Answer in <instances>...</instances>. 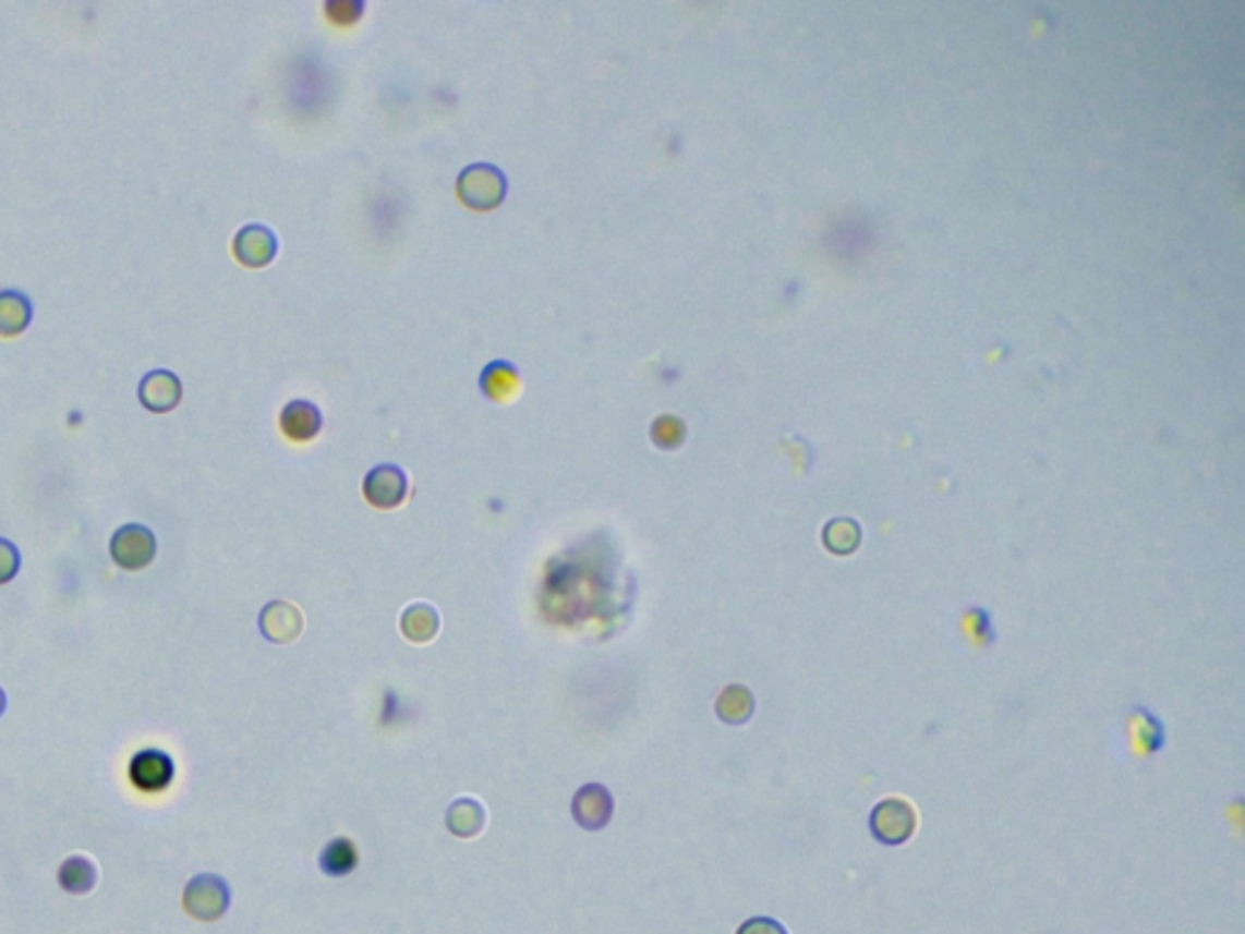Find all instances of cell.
<instances>
[{
	"label": "cell",
	"mask_w": 1245,
	"mask_h": 934,
	"mask_svg": "<svg viewBox=\"0 0 1245 934\" xmlns=\"http://www.w3.org/2000/svg\"><path fill=\"white\" fill-rule=\"evenodd\" d=\"M456 191L460 203L474 213H492L504 203L509 183H506L501 168L492 163H472L458 175Z\"/></svg>",
	"instance_id": "6da1fadb"
},
{
	"label": "cell",
	"mask_w": 1245,
	"mask_h": 934,
	"mask_svg": "<svg viewBox=\"0 0 1245 934\" xmlns=\"http://www.w3.org/2000/svg\"><path fill=\"white\" fill-rule=\"evenodd\" d=\"M229 886L227 881L215 874H200L185 886L183 908L190 918L215 922L229 910Z\"/></svg>",
	"instance_id": "7a4b0ae2"
},
{
	"label": "cell",
	"mask_w": 1245,
	"mask_h": 934,
	"mask_svg": "<svg viewBox=\"0 0 1245 934\" xmlns=\"http://www.w3.org/2000/svg\"><path fill=\"white\" fill-rule=\"evenodd\" d=\"M110 555L122 570H144L156 558V535L142 523H124L112 533Z\"/></svg>",
	"instance_id": "3957f363"
},
{
	"label": "cell",
	"mask_w": 1245,
	"mask_h": 934,
	"mask_svg": "<svg viewBox=\"0 0 1245 934\" xmlns=\"http://www.w3.org/2000/svg\"><path fill=\"white\" fill-rule=\"evenodd\" d=\"M917 827L915 808L903 799H885L871 811V833L883 845H903Z\"/></svg>",
	"instance_id": "277c9868"
},
{
	"label": "cell",
	"mask_w": 1245,
	"mask_h": 934,
	"mask_svg": "<svg viewBox=\"0 0 1245 934\" xmlns=\"http://www.w3.org/2000/svg\"><path fill=\"white\" fill-rule=\"evenodd\" d=\"M130 779L142 793H161L176 779V762L164 750H142L130 762Z\"/></svg>",
	"instance_id": "5b68a950"
},
{
	"label": "cell",
	"mask_w": 1245,
	"mask_h": 934,
	"mask_svg": "<svg viewBox=\"0 0 1245 934\" xmlns=\"http://www.w3.org/2000/svg\"><path fill=\"white\" fill-rule=\"evenodd\" d=\"M409 482L402 468L392 463L377 465L363 480V495L375 509H395L407 499Z\"/></svg>",
	"instance_id": "8992f818"
},
{
	"label": "cell",
	"mask_w": 1245,
	"mask_h": 934,
	"mask_svg": "<svg viewBox=\"0 0 1245 934\" xmlns=\"http://www.w3.org/2000/svg\"><path fill=\"white\" fill-rule=\"evenodd\" d=\"M234 256L241 266L263 268L278 256V236L266 225H246L234 236Z\"/></svg>",
	"instance_id": "52a82bcc"
},
{
	"label": "cell",
	"mask_w": 1245,
	"mask_h": 934,
	"mask_svg": "<svg viewBox=\"0 0 1245 934\" xmlns=\"http://www.w3.org/2000/svg\"><path fill=\"white\" fill-rule=\"evenodd\" d=\"M575 821L584 827V830H601L606 827L611 815H614V799L601 784H587L575 793L572 801Z\"/></svg>",
	"instance_id": "ba28073f"
},
{
	"label": "cell",
	"mask_w": 1245,
	"mask_h": 934,
	"mask_svg": "<svg viewBox=\"0 0 1245 934\" xmlns=\"http://www.w3.org/2000/svg\"><path fill=\"white\" fill-rule=\"evenodd\" d=\"M183 397V385L171 371H152L140 383V402L156 414H166L178 407Z\"/></svg>",
	"instance_id": "9c48e42d"
},
{
	"label": "cell",
	"mask_w": 1245,
	"mask_h": 934,
	"mask_svg": "<svg viewBox=\"0 0 1245 934\" xmlns=\"http://www.w3.org/2000/svg\"><path fill=\"white\" fill-rule=\"evenodd\" d=\"M304 618L298 606L288 602H270L261 611V633L270 643H292L302 633Z\"/></svg>",
	"instance_id": "30bf717a"
},
{
	"label": "cell",
	"mask_w": 1245,
	"mask_h": 934,
	"mask_svg": "<svg viewBox=\"0 0 1245 934\" xmlns=\"http://www.w3.org/2000/svg\"><path fill=\"white\" fill-rule=\"evenodd\" d=\"M322 412L319 407L314 402L307 400H292L282 407L280 412V428L282 434L288 436L294 444H304V440H312L316 434L322 432Z\"/></svg>",
	"instance_id": "8fae6325"
},
{
	"label": "cell",
	"mask_w": 1245,
	"mask_h": 934,
	"mask_svg": "<svg viewBox=\"0 0 1245 934\" xmlns=\"http://www.w3.org/2000/svg\"><path fill=\"white\" fill-rule=\"evenodd\" d=\"M480 387L492 402H511L521 392L519 367L509 361H492L480 375Z\"/></svg>",
	"instance_id": "7c38bea8"
},
{
	"label": "cell",
	"mask_w": 1245,
	"mask_h": 934,
	"mask_svg": "<svg viewBox=\"0 0 1245 934\" xmlns=\"http://www.w3.org/2000/svg\"><path fill=\"white\" fill-rule=\"evenodd\" d=\"M32 322V302L20 290H0V336L23 333Z\"/></svg>",
	"instance_id": "4fadbf2b"
},
{
	"label": "cell",
	"mask_w": 1245,
	"mask_h": 934,
	"mask_svg": "<svg viewBox=\"0 0 1245 934\" xmlns=\"http://www.w3.org/2000/svg\"><path fill=\"white\" fill-rule=\"evenodd\" d=\"M98 884V866L86 857H69L59 866V886L71 896H86Z\"/></svg>",
	"instance_id": "5bb4252c"
},
{
	"label": "cell",
	"mask_w": 1245,
	"mask_h": 934,
	"mask_svg": "<svg viewBox=\"0 0 1245 934\" xmlns=\"http://www.w3.org/2000/svg\"><path fill=\"white\" fill-rule=\"evenodd\" d=\"M440 628V618L434 606L411 604L402 614V633L411 643H428Z\"/></svg>",
	"instance_id": "9a60e30c"
},
{
	"label": "cell",
	"mask_w": 1245,
	"mask_h": 934,
	"mask_svg": "<svg viewBox=\"0 0 1245 934\" xmlns=\"http://www.w3.org/2000/svg\"><path fill=\"white\" fill-rule=\"evenodd\" d=\"M319 866L326 876H348L358 866V852L355 845L348 837H336L334 842L324 847L319 857Z\"/></svg>",
	"instance_id": "2e32d148"
},
{
	"label": "cell",
	"mask_w": 1245,
	"mask_h": 934,
	"mask_svg": "<svg viewBox=\"0 0 1245 934\" xmlns=\"http://www.w3.org/2000/svg\"><path fill=\"white\" fill-rule=\"evenodd\" d=\"M448 830L458 837H474L484 827V811L478 801L458 799L448 808Z\"/></svg>",
	"instance_id": "e0dca14e"
},
{
	"label": "cell",
	"mask_w": 1245,
	"mask_h": 934,
	"mask_svg": "<svg viewBox=\"0 0 1245 934\" xmlns=\"http://www.w3.org/2000/svg\"><path fill=\"white\" fill-rule=\"evenodd\" d=\"M752 711H754V699L740 684L727 687L721 699H717V716H721L725 723H730V726H742V723H747L749 716H752Z\"/></svg>",
	"instance_id": "ac0fdd59"
},
{
	"label": "cell",
	"mask_w": 1245,
	"mask_h": 934,
	"mask_svg": "<svg viewBox=\"0 0 1245 934\" xmlns=\"http://www.w3.org/2000/svg\"><path fill=\"white\" fill-rule=\"evenodd\" d=\"M822 541H825L830 553L849 555L859 548L861 529H859V523H854L851 519L830 521L825 533H822Z\"/></svg>",
	"instance_id": "d6986e66"
},
{
	"label": "cell",
	"mask_w": 1245,
	"mask_h": 934,
	"mask_svg": "<svg viewBox=\"0 0 1245 934\" xmlns=\"http://www.w3.org/2000/svg\"><path fill=\"white\" fill-rule=\"evenodd\" d=\"M684 424L679 422L677 416H660L657 422L652 424V440L657 444L660 448L669 450V448H677L681 440H684Z\"/></svg>",
	"instance_id": "ffe728a7"
},
{
	"label": "cell",
	"mask_w": 1245,
	"mask_h": 934,
	"mask_svg": "<svg viewBox=\"0 0 1245 934\" xmlns=\"http://www.w3.org/2000/svg\"><path fill=\"white\" fill-rule=\"evenodd\" d=\"M363 0H331L326 5V15H329L336 25H353L358 17L363 15Z\"/></svg>",
	"instance_id": "44dd1931"
},
{
	"label": "cell",
	"mask_w": 1245,
	"mask_h": 934,
	"mask_svg": "<svg viewBox=\"0 0 1245 934\" xmlns=\"http://www.w3.org/2000/svg\"><path fill=\"white\" fill-rule=\"evenodd\" d=\"M20 572V550L8 538H0V584L15 580Z\"/></svg>",
	"instance_id": "7402d4cb"
},
{
	"label": "cell",
	"mask_w": 1245,
	"mask_h": 934,
	"mask_svg": "<svg viewBox=\"0 0 1245 934\" xmlns=\"http://www.w3.org/2000/svg\"><path fill=\"white\" fill-rule=\"evenodd\" d=\"M737 934H788L786 927L778 920L772 918H752L737 930Z\"/></svg>",
	"instance_id": "603a6c76"
},
{
	"label": "cell",
	"mask_w": 1245,
	"mask_h": 934,
	"mask_svg": "<svg viewBox=\"0 0 1245 934\" xmlns=\"http://www.w3.org/2000/svg\"><path fill=\"white\" fill-rule=\"evenodd\" d=\"M5 708H8V696H5V691L0 689V716H3Z\"/></svg>",
	"instance_id": "cb8c5ba5"
}]
</instances>
